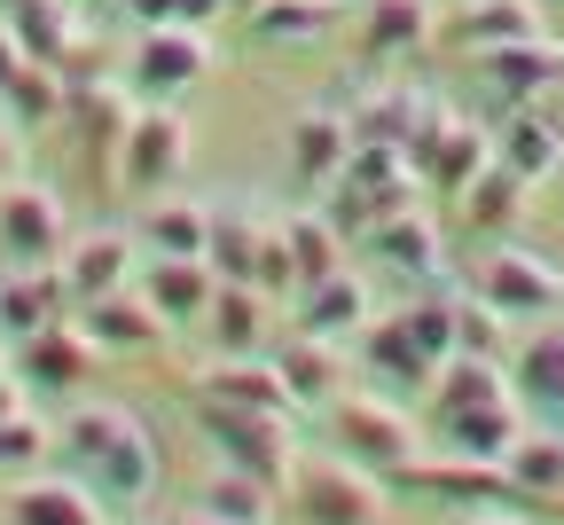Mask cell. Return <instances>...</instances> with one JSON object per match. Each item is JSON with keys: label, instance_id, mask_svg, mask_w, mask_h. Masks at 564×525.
I'll return each instance as SVG.
<instances>
[{"label": "cell", "instance_id": "obj_21", "mask_svg": "<svg viewBox=\"0 0 564 525\" xmlns=\"http://www.w3.org/2000/svg\"><path fill=\"white\" fill-rule=\"evenodd\" d=\"M369 251H377L384 267H400V275H447V244H440V228H432L415 204H400V212L377 219V228H369Z\"/></svg>", "mask_w": 564, "mask_h": 525}, {"label": "cell", "instance_id": "obj_35", "mask_svg": "<svg viewBox=\"0 0 564 525\" xmlns=\"http://www.w3.org/2000/svg\"><path fill=\"white\" fill-rule=\"evenodd\" d=\"M502 471H510L518 502H564V431H525Z\"/></svg>", "mask_w": 564, "mask_h": 525}, {"label": "cell", "instance_id": "obj_30", "mask_svg": "<svg viewBox=\"0 0 564 525\" xmlns=\"http://www.w3.org/2000/svg\"><path fill=\"white\" fill-rule=\"evenodd\" d=\"M267 314H274V298L259 282H220V298H212L204 322H212V345H220V353H259Z\"/></svg>", "mask_w": 564, "mask_h": 525}, {"label": "cell", "instance_id": "obj_7", "mask_svg": "<svg viewBox=\"0 0 564 525\" xmlns=\"http://www.w3.org/2000/svg\"><path fill=\"white\" fill-rule=\"evenodd\" d=\"M133 110H141V103L126 95V79H102V71H79V79H70L63 126L79 133V149H87V165H95V173H118V149H126Z\"/></svg>", "mask_w": 564, "mask_h": 525}, {"label": "cell", "instance_id": "obj_38", "mask_svg": "<svg viewBox=\"0 0 564 525\" xmlns=\"http://www.w3.org/2000/svg\"><path fill=\"white\" fill-rule=\"evenodd\" d=\"M259 244H267V219L236 212V204H212V267H220V282H251L259 267Z\"/></svg>", "mask_w": 564, "mask_h": 525}, {"label": "cell", "instance_id": "obj_27", "mask_svg": "<svg viewBox=\"0 0 564 525\" xmlns=\"http://www.w3.org/2000/svg\"><path fill=\"white\" fill-rule=\"evenodd\" d=\"M79 9L87 0H9V17L17 24V40L32 47V63H63L70 47H79Z\"/></svg>", "mask_w": 564, "mask_h": 525}, {"label": "cell", "instance_id": "obj_52", "mask_svg": "<svg viewBox=\"0 0 564 525\" xmlns=\"http://www.w3.org/2000/svg\"><path fill=\"white\" fill-rule=\"evenodd\" d=\"M228 9H243V17H251V9H267V0H228Z\"/></svg>", "mask_w": 564, "mask_h": 525}, {"label": "cell", "instance_id": "obj_4", "mask_svg": "<svg viewBox=\"0 0 564 525\" xmlns=\"http://www.w3.org/2000/svg\"><path fill=\"white\" fill-rule=\"evenodd\" d=\"M329 439L345 447L352 463H369V471H400V463H415V424L392 408V400H377V393H337L329 400Z\"/></svg>", "mask_w": 564, "mask_h": 525}, {"label": "cell", "instance_id": "obj_9", "mask_svg": "<svg viewBox=\"0 0 564 525\" xmlns=\"http://www.w3.org/2000/svg\"><path fill=\"white\" fill-rule=\"evenodd\" d=\"M63 204L40 181H9L0 189V259L9 267H55L63 259Z\"/></svg>", "mask_w": 564, "mask_h": 525}, {"label": "cell", "instance_id": "obj_5", "mask_svg": "<svg viewBox=\"0 0 564 525\" xmlns=\"http://www.w3.org/2000/svg\"><path fill=\"white\" fill-rule=\"evenodd\" d=\"M188 141H196V126H188L173 103H141L133 126H126V149H118V181L141 189V196L173 189L181 165H188Z\"/></svg>", "mask_w": 564, "mask_h": 525}, {"label": "cell", "instance_id": "obj_3", "mask_svg": "<svg viewBox=\"0 0 564 525\" xmlns=\"http://www.w3.org/2000/svg\"><path fill=\"white\" fill-rule=\"evenodd\" d=\"M204 431L212 447H220V463L267 479V486H291L299 471V439H291V416H259V408H220V400H204Z\"/></svg>", "mask_w": 564, "mask_h": 525}, {"label": "cell", "instance_id": "obj_54", "mask_svg": "<svg viewBox=\"0 0 564 525\" xmlns=\"http://www.w3.org/2000/svg\"><path fill=\"white\" fill-rule=\"evenodd\" d=\"M0 9H9V0H0Z\"/></svg>", "mask_w": 564, "mask_h": 525}, {"label": "cell", "instance_id": "obj_2", "mask_svg": "<svg viewBox=\"0 0 564 525\" xmlns=\"http://www.w3.org/2000/svg\"><path fill=\"white\" fill-rule=\"evenodd\" d=\"M282 494L299 502L306 525H377V517L392 510L384 471L352 463V456H299V471H291V486H282Z\"/></svg>", "mask_w": 564, "mask_h": 525}, {"label": "cell", "instance_id": "obj_14", "mask_svg": "<svg viewBox=\"0 0 564 525\" xmlns=\"http://www.w3.org/2000/svg\"><path fill=\"white\" fill-rule=\"evenodd\" d=\"M392 479H400V494H432V502H478V510L518 494L502 463H470V456H455V447H447L440 463H400Z\"/></svg>", "mask_w": 564, "mask_h": 525}, {"label": "cell", "instance_id": "obj_20", "mask_svg": "<svg viewBox=\"0 0 564 525\" xmlns=\"http://www.w3.org/2000/svg\"><path fill=\"white\" fill-rule=\"evenodd\" d=\"M440 439L455 447V456H470V463H510V447L525 439V424H518L510 400H478V408L440 416Z\"/></svg>", "mask_w": 564, "mask_h": 525}, {"label": "cell", "instance_id": "obj_44", "mask_svg": "<svg viewBox=\"0 0 564 525\" xmlns=\"http://www.w3.org/2000/svg\"><path fill=\"white\" fill-rule=\"evenodd\" d=\"M55 447V431L40 424V416H9L0 424V471H24V463H40Z\"/></svg>", "mask_w": 564, "mask_h": 525}, {"label": "cell", "instance_id": "obj_34", "mask_svg": "<svg viewBox=\"0 0 564 525\" xmlns=\"http://www.w3.org/2000/svg\"><path fill=\"white\" fill-rule=\"evenodd\" d=\"M455 40L463 47H510V40H541V0H470L455 17Z\"/></svg>", "mask_w": 564, "mask_h": 525}, {"label": "cell", "instance_id": "obj_23", "mask_svg": "<svg viewBox=\"0 0 564 525\" xmlns=\"http://www.w3.org/2000/svg\"><path fill=\"white\" fill-rule=\"evenodd\" d=\"M510 385L533 400V408H564V322H533L510 353Z\"/></svg>", "mask_w": 564, "mask_h": 525}, {"label": "cell", "instance_id": "obj_13", "mask_svg": "<svg viewBox=\"0 0 564 525\" xmlns=\"http://www.w3.org/2000/svg\"><path fill=\"white\" fill-rule=\"evenodd\" d=\"M95 338H87V322H40L32 338H17V377L24 385H87V368H95Z\"/></svg>", "mask_w": 564, "mask_h": 525}, {"label": "cell", "instance_id": "obj_47", "mask_svg": "<svg viewBox=\"0 0 564 525\" xmlns=\"http://www.w3.org/2000/svg\"><path fill=\"white\" fill-rule=\"evenodd\" d=\"M118 9H126L141 32H150V24H173V0H118Z\"/></svg>", "mask_w": 564, "mask_h": 525}, {"label": "cell", "instance_id": "obj_39", "mask_svg": "<svg viewBox=\"0 0 564 525\" xmlns=\"http://www.w3.org/2000/svg\"><path fill=\"white\" fill-rule=\"evenodd\" d=\"M329 24H337V0H267V9H251V40L267 47H314Z\"/></svg>", "mask_w": 564, "mask_h": 525}, {"label": "cell", "instance_id": "obj_46", "mask_svg": "<svg viewBox=\"0 0 564 525\" xmlns=\"http://www.w3.org/2000/svg\"><path fill=\"white\" fill-rule=\"evenodd\" d=\"M212 17H228V0H173V24H212Z\"/></svg>", "mask_w": 564, "mask_h": 525}, {"label": "cell", "instance_id": "obj_1", "mask_svg": "<svg viewBox=\"0 0 564 525\" xmlns=\"http://www.w3.org/2000/svg\"><path fill=\"white\" fill-rule=\"evenodd\" d=\"M63 456H70V471H79L110 510H133V502H150L158 494V439H150V424L141 416H126V408H110V400H79L63 416Z\"/></svg>", "mask_w": 564, "mask_h": 525}, {"label": "cell", "instance_id": "obj_12", "mask_svg": "<svg viewBox=\"0 0 564 525\" xmlns=\"http://www.w3.org/2000/svg\"><path fill=\"white\" fill-rule=\"evenodd\" d=\"M55 275H63V290H70V307H95V298L126 290L141 267H133V244H126L118 228H95V236H79V244H63Z\"/></svg>", "mask_w": 564, "mask_h": 525}, {"label": "cell", "instance_id": "obj_31", "mask_svg": "<svg viewBox=\"0 0 564 525\" xmlns=\"http://www.w3.org/2000/svg\"><path fill=\"white\" fill-rule=\"evenodd\" d=\"M432 0H361V47L369 55H415L432 40Z\"/></svg>", "mask_w": 564, "mask_h": 525}, {"label": "cell", "instance_id": "obj_51", "mask_svg": "<svg viewBox=\"0 0 564 525\" xmlns=\"http://www.w3.org/2000/svg\"><path fill=\"white\" fill-rule=\"evenodd\" d=\"M478 525H525V517H502V510H494V517H478Z\"/></svg>", "mask_w": 564, "mask_h": 525}, {"label": "cell", "instance_id": "obj_16", "mask_svg": "<svg viewBox=\"0 0 564 525\" xmlns=\"http://www.w3.org/2000/svg\"><path fill=\"white\" fill-rule=\"evenodd\" d=\"M141 290H150V307L181 330V322H204L212 314V298H220V267L212 259H141V275H133Z\"/></svg>", "mask_w": 564, "mask_h": 525}, {"label": "cell", "instance_id": "obj_32", "mask_svg": "<svg viewBox=\"0 0 564 525\" xmlns=\"http://www.w3.org/2000/svg\"><path fill=\"white\" fill-rule=\"evenodd\" d=\"M274 361H282V385L299 393V408H306V400H314V408H329V400L345 393V361H337V338H314V330H306L299 345H282Z\"/></svg>", "mask_w": 564, "mask_h": 525}, {"label": "cell", "instance_id": "obj_29", "mask_svg": "<svg viewBox=\"0 0 564 525\" xmlns=\"http://www.w3.org/2000/svg\"><path fill=\"white\" fill-rule=\"evenodd\" d=\"M525 173L518 165H502V158H486L478 173H470V189H463V219H470V228H518V212H525Z\"/></svg>", "mask_w": 564, "mask_h": 525}, {"label": "cell", "instance_id": "obj_48", "mask_svg": "<svg viewBox=\"0 0 564 525\" xmlns=\"http://www.w3.org/2000/svg\"><path fill=\"white\" fill-rule=\"evenodd\" d=\"M17 149H24V141H17V126H9V110H0V189H9V181H17Z\"/></svg>", "mask_w": 564, "mask_h": 525}, {"label": "cell", "instance_id": "obj_40", "mask_svg": "<svg viewBox=\"0 0 564 525\" xmlns=\"http://www.w3.org/2000/svg\"><path fill=\"white\" fill-rule=\"evenodd\" d=\"M274 494H282V486H267V479L220 463V479L204 486V510H212V517H236V525H267V517H274Z\"/></svg>", "mask_w": 564, "mask_h": 525}, {"label": "cell", "instance_id": "obj_43", "mask_svg": "<svg viewBox=\"0 0 564 525\" xmlns=\"http://www.w3.org/2000/svg\"><path fill=\"white\" fill-rule=\"evenodd\" d=\"M455 353H494V361H502V338H510V314L502 307H486V298L470 290V298H455Z\"/></svg>", "mask_w": 564, "mask_h": 525}, {"label": "cell", "instance_id": "obj_41", "mask_svg": "<svg viewBox=\"0 0 564 525\" xmlns=\"http://www.w3.org/2000/svg\"><path fill=\"white\" fill-rule=\"evenodd\" d=\"M423 118H432V110H423V95H400V87H384V95H369V103H361L352 133H361V141H408Z\"/></svg>", "mask_w": 564, "mask_h": 525}, {"label": "cell", "instance_id": "obj_8", "mask_svg": "<svg viewBox=\"0 0 564 525\" xmlns=\"http://www.w3.org/2000/svg\"><path fill=\"white\" fill-rule=\"evenodd\" d=\"M486 158H494V133L470 126V118H423V126L408 133V165H415V181H432L440 196H463L470 173H478Z\"/></svg>", "mask_w": 564, "mask_h": 525}, {"label": "cell", "instance_id": "obj_6", "mask_svg": "<svg viewBox=\"0 0 564 525\" xmlns=\"http://www.w3.org/2000/svg\"><path fill=\"white\" fill-rule=\"evenodd\" d=\"M478 298L502 307L510 322H541V314H564V282L541 251H518V244H494L478 259Z\"/></svg>", "mask_w": 564, "mask_h": 525}, {"label": "cell", "instance_id": "obj_22", "mask_svg": "<svg viewBox=\"0 0 564 525\" xmlns=\"http://www.w3.org/2000/svg\"><path fill=\"white\" fill-rule=\"evenodd\" d=\"M494 158L518 165V173L541 189V181H556V173H564V133H556L533 103H518V110L502 118V133H494Z\"/></svg>", "mask_w": 564, "mask_h": 525}, {"label": "cell", "instance_id": "obj_36", "mask_svg": "<svg viewBox=\"0 0 564 525\" xmlns=\"http://www.w3.org/2000/svg\"><path fill=\"white\" fill-rule=\"evenodd\" d=\"M478 400H510L502 361H494V353H455V361H440L432 408H440V416H455V408H478Z\"/></svg>", "mask_w": 564, "mask_h": 525}, {"label": "cell", "instance_id": "obj_45", "mask_svg": "<svg viewBox=\"0 0 564 525\" xmlns=\"http://www.w3.org/2000/svg\"><path fill=\"white\" fill-rule=\"evenodd\" d=\"M24 63H32V47L17 40V24H9V17H0V87H9L17 71H24Z\"/></svg>", "mask_w": 564, "mask_h": 525}, {"label": "cell", "instance_id": "obj_26", "mask_svg": "<svg viewBox=\"0 0 564 525\" xmlns=\"http://www.w3.org/2000/svg\"><path fill=\"white\" fill-rule=\"evenodd\" d=\"M299 314H306V330H314V338H345V330L377 322V314H369V282L352 275V267H337V275L306 282V290H299Z\"/></svg>", "mask_w": 564, "mask_h": 525}, {"label": "cell", "instance_id": "obj_37", "mask_svg": "<svg viewBox=\"0 0 564 525\" xmlns=\"http://www.w3.org/2000/svg\"><path fill=\"white\" fill-rule=\"evenodd\" d=\"M282 236H291V267H299V290L345 267V228H337L329 212H291V219H282Z\"/></svg>", "mask_w": 564, "mask_h": 525}, {"label": "cell", "instance_id": "obj_18", "mask_svg": "<svg viewBox=\"0 0 564 525\" xmlns=\"http://www.w3.org/2000/svg\"><path fill=\"white\" fill-rule=\"evenodd\" d=\"M478 63H486V79H494V95H502V103H533V95L564 87V47H556L549 32H541V40H510V47H486Z\"/></svg>", "mask_w": 564, "mask_h": 525}, {"label": "cell", "instance_id": "obj_33", "mask_svg": "<svg viewBox=\"0 0 564 525\" xmlns=\"http://www.w3.org/2000/svg\"><path fill=\"white\" fill-rule=\"evenodd\" d=\"M361 361L377 368L384 385H432L440 377V361L415 345V330L400 322V314H384V322H369V338H361Z\"/></svg>", "mask_w": 564, "mask_h": 525}, {"label": "cell", "instance_id": "obj_42", "mask_svg": "<svg viewBox=\"0 0 564 525\" xmlns=\"http://www.w3.org/2000/svg\"><path fill=\"white\" fill-rule=\"evenodd\" d=\"M400 322L415 330V345L432 353V361H455L463 338H455V298H447V290H440V298H415V307H400Z\"/></svg>", "mask_w": 564, "mask_h": 525}, {"label": "cell", "instance_id": "obj_24", "mask_svg": "<svg viewBox=\"0 0 564 525\" xmlns=\"http://www.w3.org/2000/svg\"><path fill=\"white\" fill-rule=\"evenodd\" d=\"M63 275L55 267H9L0 275V338H32L40 322H55L63 314Z\"/></svg>", "mask_w": 564, "mask_h": 525}, {"label": "cell", "instance_id": "obj_19", "mask_svg": "<svg viewBox=\"0 0 564 525\" xmlns=\"http://www.w3.org/2000/svg\"><path fill=\"white\" fill-rule=\"evenodd\" d=\"M17 525H102V494L87 486V479H63V471H40V479H24L17 486Z\"/></svg>", "mask_w": 564, "mask_h": 525}, {"label": "cell", "instance_id": "obj_49", "mask_svg": "<svg viewBox=\"0 0 564 525\" xmlns=\"http://www.w3.org/2000/svg\"><path fill=\"white\" fill-rule=\"evenodd\" d=\"M24 416V377H0V424Z\"/></svg>", "mask_w": 564, "mask_h": 525}, {"label": "cell", "instance_id": "obj_28", "mask_svg": "<svg viewBox=\"0 0 564 525\" xmlns=\"http://www.w3.org/2000/svg\"><path fill=\"white\" fill-rule=\"evenodd\" d=\"M63 103H70V79L63 63H24L9 87H0V110H9L17 133H40V126H63Z\"/></svg>", "mask_w": 564, "mask_h": 525}, {"label": "cell", "instance_id": "obj_53", "mask_svg": "<svg viewBox=\"0 0 564 525\" xmlns=\"http://www.w3.org/2000/svg\"><path fill=\"white\" fill-rule=\"evenodd\" d=\"M87 9H110V0H87Z\"/></svg>", "mask_w": 564, "mask_h": 525}, {"label": "cell", "instance_id": "obj_15", "mask_svg": "<svg viewBox=\"0 0 564 525\" xmlns=\"http://www.w3.org/2000/svg\"><path fill=\"white\" fill-rule=\"evenodd\" d=\"M79 322H87V338L102 353H150V345L173 338V322L150 307V290H141V282H126V290L95 298V307H79Z\"/></svg>", "mask_w": 564, "mask_h": 525}, {"label": "cell", "instance_id": "obj_50", "mask_svg": "<svg viewBox=\"0 0 564 525\" xmlns=\"http://www.w3.org/2000/svg\"><path fill=\"white\" fill-rule=\"evenodd\" d=\"M188 525H236V517H212V510H196V517H188Z\"/></svg>", "mask_w": 564, "mask_h": 525}, {"label": "cell", "instance_id": "obj_25", "mask_svg": "<svg viewBox=\"0 0 564 525\" xmlns=\"http://www.w3.org/2000/svg\"><path fill=\"white\" fill-rule=\"evenodd\" d=\"M141 251H158V259H204V251H212V204H196V196H158L150 219H141Z\"/></svg>", "mask_w": 564, "mask_h": 525}, {"label": "cell", "instance_id": "obj_17", "mask_svg": "<svg viewBox=\"0 0 564 525\" xmlns=\"http://www.w3.org/2000/svg\"><path fill=\"white\" fill-rule=\"evenodd\" d=\"M352 149H361L352 118H337V110H299V118H291V173H299V181L337 189V173L352 165Z\"/></svg>", "mask_w": 564, "mask_h": 525}, {"label": "cell", "instance_id": "obj_11", "mask_svg": "<svg viewBox=\"0 0 564 525\" xmlns=\"http://www.w3.org/2000/svg\"><path fill=\"white\" fill-rule=\"evenodd\" d=\"M196 400L259 408V416H299V393L282 385V361H259V353H220V361L196 377Z\"/></svg>", "mask_w": 564, "mask_h": 525}, {"label": "cell", "instance_id": "obj_10", "mask_svg": "<svg viewBox=\"0 0 564 525\" xmlns=\"http://www.w3.org/2000/svg\"><path fill=\"white\" fill-rule=\"evenodd\" d=\"M212 71V47H204V32L196 24H150L133 40V71H126V87H141L150 103H165V95H181V87H196Z\"/></svg>", "mask_w": 564, "mask_h": 525}]
</instances>
